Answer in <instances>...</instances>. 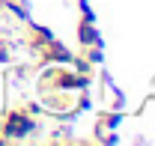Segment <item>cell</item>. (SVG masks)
Masks as SVG:
<instances>
[{"instance_id":"obj_2","label":"cell","mask_w":155,"mask_h":146,"mask_svg":"<svg viewBox=\"0 0 155 146\" xmlns=\"http://www.w3.org/2000/svg\"><path fill=\"white\" fill-rule=\"evenodd\" d=\"M78 42H81L84 48L98 45V33H96V27H93V18H90V15H84L81 24H78Z\"/></svg>"},{"instance_id":"obj_1","label":"cell","mask_w":155,"mask_h":146,"mask_svg":"<svg viewBox=\"0 0 155 146\" xmlns=\"http://www.w3.org/2000/svg\"><path fill=\"white\" fill-rule=\"evenodd\" d=\"M36 131V116L27 113L24 108H15V110H6L3 122H0V137L3 140H24Z\"/></svg>"}]
</instances>
